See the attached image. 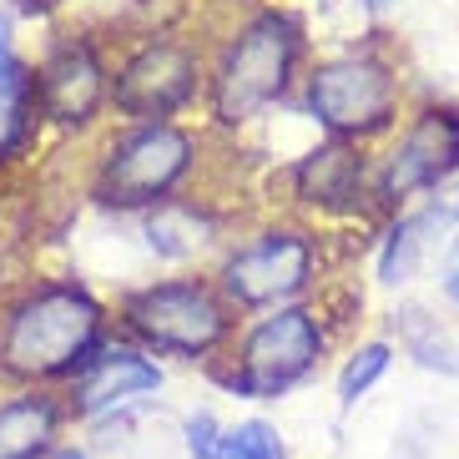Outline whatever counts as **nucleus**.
Returning a JSON list of instances; mask_svg holds the SVG:
<instances>
[{
	"instance_id": "nucleus-4",
	"label": "nucleus",
	"mask_w": 459,
	"mask_h": 459,
	"mask_svg": "<svg viewBox=\"0 0 459 459\" xmlns=\"http://www.w3.org/2000/svg\"><path fill=\"white\" fill-rule=\"evenodd\" d=\"M318 353H324V328H318V318L308 308H278L243 338L238 374H222V384L232 394L273 399V394L293 389L298 378H308L313 364H318Z\"/></svg>"
},
{
	"instance_id": "nucleus-1",
	"label": "nucleus",
	"mask_w": 459,
	"mask_h": 459,
	"mask_svg": "<svg viewBox=\"0 0 459 459\" xmlns=\"http://www.w3.org/2000/svg\"><path fill=\"white\" fill-rule=\"evenodd\" d=\"M101 333V308L86 288L51 283L36 288L5 313L0 328V374L11 378H66Z\"/></svg>"
},
{
	"instance_id": "nucleus-2",
	"label": "nucleus",
	"mask_w": 459,
	"mask_h": 459,
	"mask_svg": "<svg viewBox=\"0 0 459 459\" xmlns=\"http://www.w3.org/2000/svg\"><path fill=\"white\" fill-rule=\"evenodd\" d=\"M298 51H303V36H298V21L283 11H263L253 15L238 41L228 46L222 66L212 76V111L217 122H247L263 107H273L278 96L288 91L298 66Z\"/></svg>"
},
{
	"instance_id": "nucleus-19",
	"label": "nucleus",
	"mask_w": 459,
	"mask_h": 459,
	"mask_svg": "<svg viewBox=\"0 0 459 459\" xmlns=\"http://www.w3.org/2000/svg\"><path fill=\"white\" fill-rule=\"evenodd\" d=\"M217 445H222L217 419H212V414H192V419H187V449H192V459H212Z\"/></svg>"
},
{
	"instance_id": "nucleus-15",
	"label": "nucleus",
	"mask_w": 459,
	"mask_h": 459,
	"mask_svg": "<svg viewBox=\"0 0 459 459\" xmlns=\"http://www.w3.org/2000/svg\"><path fill=\"white\" fill-rule=\"evenodd\" d=\"M207 238H212V222L197 207L162 203L147 217V243H152V253H162V257H192Z\"/></svg>"
},
{
	"instance_id": "nucleus-17",
	"label": "nucleus",
	"mask_w": 459,
	"mask_h": 459,
	"mask_svg": "<svg viewBox=\"0 0 459 459\" xmlns=\"http://www.w3.org/2000/svg\"><path fill=\"white\" fill-rule=\"evenodd\" d=\"M389 359H394L389 343H364V349H353V359L343 364V374H338V404H343V409L359 404V399L374 389L378 378H384Z\"/></svg>"
},
{
	"instance_id": "nucleus-9",
	"label": "nucleus",
	"mask_w": 459,
	"mask_h": 459,
	"mask_svg": "<svg viewBox=\"0 0 459 459\" xmlns=\"http://www.w3.org/2000/svg\"><path fill=\"white\" fill-rule=\"evenodd\" d=\"M449 172H459V111L429 107L419 111V122L404 132L399 152L384 167V197H409L419 187L445 182Z\"/></svg>"
},
{
	"instance_id": "nucleus-8",
	"label": "nucleus",
	"mask_w": 459,
	"mask_h": 459,
	"mask_svg": "<svg viewBox=\"0 0 459 459\" xmlns=\"http://www.w3.org/2000/svg\"><path fill=\"white\" fill-rule=\"evenodd\" d=\"M192 91H197V56L172 41L142 46L117 76V107L152 126H157V117H172L177 107H187Z\"/></svg>"
},
{
	"instance_id": "nucleus-23",
	"label": "nucleus",
	"mask_w": 459,
	"mask_h": 459,
	"mask_svg": "<svg viewBox=\"0 0 459 459\" xmlns=\"http://www.w3.org/2000/svg\"><path fill=\"white\" fill-rule=\"evenodd\" d=\"M51 459H86V455H82V449H56Z\"/></svg>"
},
{
	"instance_id": "nucleus-18",
	"label": "nucleus",
	"mask_w": 459,
	"mask_h": 459,
	"mask_svg": "<svg viewBox=\"0 0 459 459\" xmlns=\"http://www.w3.org/2000/svg\"><path fill=\"white\" fill-rule=\"evenodd\" d=\"M212 459H283V439H278L273 424L247 419L238 429H222V445H217Z\"/></svg>"
},
{
	"instance_id": "nucleus-10",
	"label": "nucleus",
	"mask_w": 459,
	"mask_h": 459,
	"mask_svg": "<svg viewBox=\"0 0 459 459\" xmlns=\"http://www.w3.org/2000/svg\"><path fill=\"white\" fill-rule=\"evenodd\" d=\"M36 96H41L46 117H56V122H66V126L91 122L101 96H107V76H101V61L91 56V46L51 51V61L36 76Z\"/></svg>"
},
{
	"instance_id": "nucleus-14",
	"label": "nucleus",
	"mask_w": 459,
	"mask_h": 459,
	"mask_svg": "<svg viewBox=\"0 0 459 459\" xmlns=\"http://www.w3.org/2000/svg\"><path fill=\"white\" fill-rule=\"evenodd\" d=\"M56 424H61V409L46 394H21L0 404V459H41L56 439Z\"/></svg>"
},
{
	"instance_id": "nucleus-7",
	"label": "nucleus",
	"mask_w": 459,
	"mask_h": 459,
	"mask_svg": "<svg viewBox=\"0 0 459 459\" xmlns=\"http://www.w3.org/2000/svg\"><path fill=\"white\" fill-rule=\"evenodd\" d=\"M308 273H313L308 238H298V232H263L257 243L238 247L222 263V288L243 308H268V303H288L293 293H303Z\"/></svg>"
},
{
	"instance_id": "nucleus-5",
	"label": "nucleus",
	"mask_w": 459,
	"mask_h": 459,
	"mask_svg": "<svg viewBox=\"0 0 459 459\" xmlns=\"http://www.w3.org/2000/svg\"><path fill=\"white\" fill-rule=\"evenodd\" d=\"M192 167V136L177 126H136L107 152V162L96 172V197L111 207H147L187 177Z\"/></svg>"
},
{
	"instance_id": "nucleus-22",
	"label": "nucleus",
	"mask_w": 459,
	"mask_h": 459,
	"mask_svg": "<svg viewBox=\"0 0 459 459\" xmlns=\"http://www.w3.org/2000/svg\"><path fill=\"white\" fill-rule=\"evenodd\" d=\"M26 11H51V5H61V0H21Z\"/></svg>"
},
{
	"instance_id": "nucleus-20",
	"label": "nucleus",
	"mask_w": 459,
	"mask_h": 459,
	"mask_svg": "<svg viewBox=\"0 0 459 459\" xmlns=\"http://www.w3.org/2000/svg\"><path fill=\"white\" fill-rule=\"evenodd\" d=\"M11 61V15H0V66Z\"/></svg>"
},
{
	"instance_id": "nucleus-16",
	"label": "nucleus",
	"mask_w": 459,
	"mask_h": 459,
	"mask_svg": "<svg viewBox=\"0 0 459 459\" xmlns=\"http://www.w3.org/2000/svg\"><path fill=\"white\" fill-rule=\"evenodd\" d=\"M399 343L424 368H434V374H445V378H459V349L449 343L439 318H429L424 308H399Z\"/></svg>"
},
{
	"instance_id": "nucleus-13",
	"label": "nucleus",
	"mask_w": 459,
	"mask_h": 459,
	"mask_svg": "<svg viewBox=\"0 0 459 459\" xmlns=\"http://www.w3.org/2000/svg\"><path fill=\"white\" fill-rule=\"evenodd\" d=\"M298 197L308 203H324V207H343L359 197L364 187V167L343 142H328V147H313L303 162H298Z\"/></svg>"
},
{
	"instance_id": "nucleus-6",
	"label": "nucleus",
	"mask_w": 459,
	"mask_h": 459,
	"mask_svg": "<svg viewBox=\"0 0 459 459\" xmlns=\"http://www.w3.org/2000/svg\"><path fill=\"white\" fill-rule=\"evenodd\" d=\"M308 111L333 136L378 132L394 117V82L374 61L343 56V61H328L308 76Z\"/></svg>"
},
{
	"instance_id": "nucleus-21",
	"label": "nucleus",
	"mask_w": 459,
	"mask_h": 459,
	"mask_svg": "<svg viewBox=\"0 0 459 459\" xmlns=\"http://www.w3.org/2000/svg\"><path fill=\"white\" fill-rule=\"evenodd\" d=\"M445 293H449V298H455V303H459V263H455V273H449V278H445Z\"/></svg>"
},
{
	"instance_id": "nucleus-11",
	"label": "nucleus",
	"mask_w": 459,
	"mask_h": 459,
	"mask_svg": "<svg viewBox=\"0 0 459 459\" xmlns=\"http://www.w3.org/2000/svg\"><path fill=\"white\" fill-rule=\"evenodd\" d=\"M459 238V192H445V197H434L424 212L404 217L399 228L389 232V243L378 253V278L384 283H409L419 273V263L439 247H449Z\"/></svg>"
},
{
	"instance_id": "nucleus-12",
	"label": "nucleus",
	"mask_w": 459,
	"mask_h": 459,
	"mask_svg": "<svg viewBox=\"0 0 459 459\" xmlns=\"http://www.w3.org/2000/svg\"><path fill=\"white\" fill-rule=\"evenodd\" d=\"M152 389H162V368L147 364L142 353L111 349V353H101V359L86 364L82 384H76V409L86 419H96V414H107V409L126 404L136 394H152Z\"/></svg>"
},
{
	"instance_id": "nucleus-3",
	"label": "nucleus",
	"mask_w": 459,
	"mask_h": 459,
	"mask_svg": "<svg viewBox=\"0 0 459 459\" xmlns=\"http://www.w3.org/2000/svg\"><path fill=\"white\" fill-rule=\"evenodd\" d=\"M126 328L157 353L203 359L228 333V308L203 283H157L126 298Z\"/></svg>"
}]
</instances>
